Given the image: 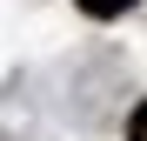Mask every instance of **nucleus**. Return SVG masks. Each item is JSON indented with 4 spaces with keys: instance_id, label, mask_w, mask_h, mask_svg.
<instances>
[{
    "instance_id": "nucleus-1",
    "label": "nucleus",
    "mask_w": 147,
    "mask_h": 141,
    "mask_svg": "<svg viewBox=\"0 0 147 141\" xmlns=\"http://www.w3.org/2000/svg\"><path fill=\"white\" fill-rule=\"evenodd\" d=\"M134 0H80V14H94V20H114V14H127Z\"/></svg>"
},
{
    "instance_id": "nucleus-2",
    "label": "nucleus",
    "mask_w": 147,
    "mask_h": 141,
    "mask_svg": "<svg viewBox=\"0 0 147 141\" xmlns=\"http://www.w3.org/2000/svg\"><path fill=\"white\" fill-rule=\"evenodd\" d=\"M127 134H134V141H147V101L134 108V121H127Z\"/></svg>"
}]
</instances>
